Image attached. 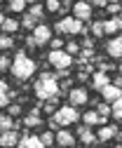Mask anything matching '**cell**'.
I'll list each match as a JSON object with an SVG mask.
<instances>
[{"label": "cell", "mask_w": 122, "mask_h": 148, "mask_svg": "<svg viewBox=\"0 0 122 148\" xmlns=\"http://www.w3.org/2000/svg\"><path fill=\"white\" fill-rule=\"evenodd\" d=\"M117 31H120V26H117V19H115V16L103 19V33H106V35H115Z\"/></svg>", "instance_id": "d6986e66"}, {"label": "cell", "mask_w": 122, "mask_h": 148, "mask_svg": "<svg viewBox=\"0 0 122 148\" xmlns=\"http://www.w3.org/2000/svg\"><path fill=\"white\" fill-rule=\"evenodd\" d=\"M49 45H52V49H63V47H66L61 38H52V40H49Z\"/></svg>", "instance_id": "d6a6232c"}, {"label": "cell", "mask_w": 122, "mask_h": 148, "mask_svg": "<svg viewBox=\"0 0 122 148\" xmlns=\"http://www.w3.org/2000/svg\"><path fill=\"white\" fill-rule=\"evenodd\" d=\"M82 47H85V49H87V47L92 49V47H94V40H92V38H85V40H82Z\"/></svg>", "instance_id": "74e56055"}, {"label": "cell", "mask_w": 122, "mask_h": 148, "mask_svg": "<svg viewBox=\"0 0 122 148\" xmlns=\"http://www.w3.org/2000/svg\"><path fill=\"white\" fill-rule=\"evenodd\" d=\"M110 108H113V118H115V120H122V99L113 101V103H110Z\"/></svg>", "instance_id": "d4e9b609"}, {"label": "cell", "mask_w": 122, "mask_h": 148, "mask_svg": "<svg viewBox=\"0 0 122 148\" xmlns=\"http://www.w3.org/2000/svg\"><path fill=\"white\" fill-rule=\"evenodd\" d=\"M0 89H3V92H10V85H7L5 80H0Z\"/></svg>", "instance_id": "ab89813d"}, {"label": "cell", "mask_w": 122, "mask_h": 148, "mask_svg": "<svg viewBox=\"0 0 122 148\" xmlns=\"http://www.w3.org/2000/svg\"><path fill=\"white\" fill-rule=\"evenodd\" d=\"M106 12H108L110 16H117V14L122 12V7H120V3H108V5H106Z\"/></svg>", "instance_id": "f1b7e54d"}, {"label": "cell", "mask_w": 122, "mask_h": 148, "mask_svg": "<svg viewBox=\"0 0 122 148\" xmlns=\"http://www.w3.org/2000/svg\"><path fill=\"white\" fill-rule=\"evenodd\" d=\"M7 113H10L12 118H16V115L21 113V106H10V110H7Z\"/></svg>", "instance_id": "d590c367"}, {"label": "cell", "mask_w": 122, "mask_h": 148, "mask_svg": "<svg viewBox=\"0 0 122 148\" xmlns=\"http://www.w3.org/2000/svg\"><path fill=\"white\" fill-rule=\"evenodd\" d=\"M108 0H92V7H106Z\"/></svg>", "instance_id": "8d00e7d4"}, {"label": "cell", "mask_w": 122, "mask_h": 148, "mask_svg": "<svg viewBox=\"0 0 122 148\" xmlns=\"http://www.w3.org/2000/svg\"><path fill=\"white\" fill-rule=\"evenodd\" d=\"M78 134H80V141H82V143H87V146H89V143H94V141H99V136L92 132V127H87V125L78 129Z\"/></svg>", "instance_id": "e0dca14e"}, {"label": "cell", "mask_w": 122, "mask_h": 148, "mask_svg": "<svg viewBox=\"0 0 122 148\" xmlns=\"http://www.w3.org/2000/svg\"><path fill=\"white\" fill-rule=\"evenodd\" d=\"M19 21H16V19H7V16H5V21H3V26H0V28H3V33H7V35H12V33H16V31H19Z\"/></svg>", "instance_id": "ffe728a7"}, {"label": "cell", "mask_w": 122, "mask_h": 148, "mask_svg": "<svg viewBox=\"0 0 122 148\" xmlns=\"http://www.w3.org/2000/svg\"><path fill=\"white\" fill-rule=\"evenodd\" d=\"M68 103L71 106H85L87 101H89V92H87L85 87H73V89H68Z\"/></svg>", "instance_id": "8992f818"}, {"label": "cell", "mask_w": 122, "mask_h": 148, "mask_svg": "<svg viewBox=\"0 0 122 148\" xmlns=\"http://www.w3.org/2000/svg\"><path fill=\"white\" fill-rule=\"evenodd\" d=\"M28 14H31V16H35V19H42V16H45V7L38 5V3H33V7H31Z\"/></svg>", "instance_id": "484cf974"}, {"label": "cell", "mask_w": 122, "mask_h": 148, "mask_svg": "<svg viewBox=\"0 0 122 148\" xmlns=\"http://www.w3.org/2000/svg\"><path fill=\"white\" fill-rule=\"evenodd\" d=\"M82 120L87 127H94V125H106V118L99 115V110H87V113H82Z\"/></svg>", "instance_id": "9a60e30c"}, {"label": "cell", "mask_w": 122, "mask_h": 148, "mask_svg": "<svg viewBox=\"0 0 122 148\" xmlns=\"http://www.w3.org/2000/svg\"><path fill=\"white\" fill-rule=\"evenodd\" d=\"M54 31L57 33H63V35H78V33H89V28L85 26V21L75 19V16H63L54 24Z\"/></svg>", "instance_id": "3957f363"}, {"label": "cell", "mask_w": 122, "mask_h": 148, "mask_svg": "<svg viewBox=\"0 0 122 148\" xmlns=\"http://www.w3.org/2000/svg\"><path fill=\"white\" fill-rule=\"evenodd\" d=\"M82 115L78 113V108L75 106H61V108H57L54 110V115H52V120H54L59 127H68V125H75L78 120H80Z\"/></svg>", "instance_id": "277c9868"}, {"label": "cell", "mask_w": 122, "mask_h": 148, "mask_svg": "<svg viewBox=\"0 0 122 148\" xmlns=\"http://www.w3.org/2000/svg\"><path fill=\"white\" fill-rule=\"evenodd\" d=\"M120 141H122V132H120Z\"/></svg>", "instance_id": "7dc6e473"}, {"label": "cell", "mask_w": 122, "mask_h": 148, "mask_svg": "<svg viewBox=\"0 0 122 148\" xmlns=\"http://www.w3.org/2000/svg\"><path fill=\"white\" fill-rule=\"evenodd\" d=\"M10 103V92H3V89H0V108H5Z\"/></svg>", "instance_id": "836d02e7"}, {"label": "cell", "mask_w": 122, "mask_h": 148, "mask_svg": "<svg viewBox=\"0 0 122 148\" xmlns=\"http://www.w3.org/2000/svg\"><path fill=\"white\" fill-rule=\"evenodd\" d=\"M117 148H120V146H117Z\"/></svg>", "instance_id": "681fc988"}, {"label": "cell", "mask_w": 122, "mask_h": 148, "mask_svg": "<svg viewBox=\"0 0 122 148\" xmlns=\"http://www.w3.org/2000/svg\"><path fill=\"white\" fill-rule=\"evenodd\" d=\"M82 3H89V5H92V0H82Z\"/></svg>", "instance_id": "ee69618b"}, {"label": "cell", "mask_w": 122, "mask_h": 148, "mask_svg": "<svg viewBox=\"0 0 122 148\" xmlns=\"http://www.w3.org/2000/svg\"><path fill=\"white\" fill-rule=\"evenodd\" d=\"M3 21H5V16H3V14H0V26H3Z\"/></svg>", "instance_id": "b9f144b4"}, {"label": "cell", "mask_w": 122, "mask_h": 148, "mask_svg": "<svg viewBox=\"0 0 122 148\" xmlns=\"http://www.w3.org/2000/svg\"><path fill=\"white\" fill-rule=\"evenodd\" d=\"M117 132H120V129L115 127V125H103L101 129H99V141H110V139H115L117 136Z\"/></svg>", "instance_id": "2e32d148"}, {"label": "cell", "mask_w": 122, "mask_h": 148, "mask_svg": "<svg viewBox=\"0 0 122 148\" xmlns=\"http://www.w3.org/2000/svg\"><path fill=\"white\" fill-rule=\"evenodd\" d=\"M110 82H113V85H117V87H122V75H117V78H113Z\"/></svg>", "instance_id": "f35d334b"}, {"label": "cell", "mask_w": 122, "mask_h": 148, "mask_svg": "<svg viewBox=\"0 0 122 148\" xmlns=\"http://www.w3.org/2000/svg\"><path fill=\"white\" fill-rule=\"evenodd\" d=\"M108 3H120V0H108Z\"/></svg>", "instance_id": "f6af8a7d"}, {"label": "cell", "mask_w": 122, "mask_h": 148, "mask_svg": "<svg viewBox=\"0 0 122 148\" xmlns=\"http://www.w3.org/2000/svg\"><path fill=\"white\" fill-rule=\"evenodd\" d=\"M16 148H47L45 143H42V139L40 136H35V134H24L21 136V141L16 143Z\"/></svg>", "instance_id": "7c38bea8"}, {"label": "cell", "mask_w": 122, "mask_h": 148, "mask_svg": "<svg viewBox=\"0 0 122 148\" xmlns=\"http://www.w3.org/2000/svg\"><path fill=\"white\" fill-rule=\"evenodd\" d=\"M33 92H35V97L40 101H49V99H57L61 94V85L52 73H42V75L33 82Z\"/></svg>", "instance_id": "6da1fadb"}, {"label": "cell", "mask_w": 122, "mask_h": 148, "mask_svg": "<svg viewBox=\"0 0 122 148\" xmlns=\"http://www.w3.org/2000/svg\"><path fill=\"white\" fill-rule=\"evenodd\" d=\"M40 139H42V143H45V146H52V143L57 141V134H52V129H49V132L40 134Z\"/></svg>", "instance_id": "4dcf8cb0"}, {"label": "cell", "mask_w": 122, "mask_h": 148, "mask_svg": "<svg viewBox=\"0 0 122 148\" xmlns=\"http://www.w3.org/2000/svg\"><path fill=\"white\" fill-rule=\"evenodd\" d=\"M14 47V38L7 33H0V49H12Z\"/></svg>", "instance_id": "7402d4cb"}, {"label": "cell", "mask_w": 122, "mask_h": 148, "mask_svg": "<svg viewBox=\"0 0 122 148\" xmlns=\"http://www.w3.org/2000/svg\"><path fill=\"white\" fill-rule=\"evenodd\" d=\"M33 73H35V61L26 57V52H16V57L12 61V75L16 80H28Z\"/></svg>", "instance_id": "7a4b0ae2"}, {"label": "cell", "mask_w": 122, "mask_h": 148, "mask_svg": "<svg viewBox=\"0 0 122 148\" xmlns=\"http://www.w3.org/2000/svg\"><path fill=\"white\" fill-rule=\"evenodd\" d=\"M21 26H24V28H28V31H33V28L38 26V19H35V16H31V14H26L24 19H21Z\"/></svg>", "instance_id": "603a6c76"}, {"label": "cell", "mask_w": 122, "mask_h": 148, "mask_svg": "<svg viewBox=\"0 0 122 148\" xmlns=\"http://www.w3.org/2000/svg\"><path fill=\"white\" fill-rule=\"evenodd\" d=\"M117 71H120V75H122V64H120V68H117Z\"/></svg>", "instance_id": "7bdbcfd3"}, {"label": "cell", "mask_w": 122, "mask_h": 148, "mask_svg": "<svg viewBox=\"0 0 122 148\" xmlns=\"http://www.w3.org/2000/svg\"><path fill=\"white\" fill-rule=\"evenodd\" d=\"M0 59H3V54H0Z\"/></svg>", "instance_id": "c3c4849f"}, {"label": "cell", "mask_w": 122, "mask_h": 148, "mask_svg": "<svg viewBox=\"0 0 122 148\" xmlns=\"http://www.w3.org/2000/svg\"><path fill=\"white\" fill-rule=\"evenodd\" d=\"M73 16H75V19H80V21H89V19H92V5L78 0V3L73 5Z\"/></svg>", "instance_id": "ba28073f"}, {"label": "cell", "mask_w": 122, "mask_h": 148, "mask_svg": "<svg viewBox=\"0 0 122 148\" xmlns=\"http://www.w3.org/2000/svg\"><path fill=\"white\" fill-rule=\"evenodd\" d=\"M47 61L52 64V66H54L57 71H63V68H68V66H71L75 59L71 57V54H68L66 49H52L49 54H47Z\"/></svg>", "instance_id": "5b68a950"}, {"label": "cell", "mask_w": 122, "mask_h": 148, "mask_svg": "<svg viewBox=\"0 0 122 148\" xmlns=\"http://www.w3.org/2000/svg\"><path fill=\"white\" fill-rule=\"evenodd\" d=\"M106 52H108V57H113V59H122V33L117 35V38H110L106 42Z\"/></svg>", "instance_id": "8fae6325"}, {"label": "cell", "mask_w": 122, "mask_h": 148, "mask_svg": "<svg viewBox=\"0 0 122 148\" xmlns=\"http://www.w3.org/2000/svg\"><path fill=\"white\" fill-rule=\"evenodd\" d=\"M45 10H47V12H61V3H59V0H47V3H45Z\"/></svg>", "instance_id": "83f0119b"}, {"label": "cell", "mask_w": 122, "mask_h": 148, "mask_svg": "<svg viewBox=\"0 0 122 148\" xmlns=\"http://www.w3.org/2000/svg\"><path fill=\"white\" fill-rule=\"evenodd\" d=\"M63 49H66L68 54H71V57L80 54V45H78V42H73V40H71V42H66V47H63Z\"/></svg>", "instance_id": "f546056e"}, {"label": "cell", "mask_w": 122, "mask_h": 148, "mask_svg": "<svg viewBox=\"0 0 122 148\" xmlns=\"http://www.w3.org/2000/svg\"><path fill=\"white\" fill-rule=\"evenodd\" d=\"M7 5H10V10H12V12H24V7H26L28 3H26V0H10Z\"/></svg>", "instance_id": "cb8c5ba5"}, {"label": "cell", "mask_w": 122, "mask_h": 148, "mask_svg": "<svg viewBox=\"0 0 122 148\" xmlns=\"http://www.w3.org/2000/svg\"><path fill=\"white\" fill-rule=\"evenodd\" d=\"M101 97H103V101L106 103H113V101H117V99H122V87H117V85H106L101 89Z\"/></svg>", "instance_id": "30bf717a"}, {"label": "cell", "mask_w": 122, "mask_h": 148, "mask_svg": "<svg viewBox=\"0 0 122 148\" xmlns=\"http://www.w3.org/2000/svg\"><path fill=\"white\" fill-rule=\"evenodd\" d=\"M92 35L94 38H101L103 35V21H94L92 24Z\"/></svg>", "instance_id": "1f68e13d"}, {"label": "cell", "mask_w": 122, "mask_h": 148, "mask_svg": "<svg viewBox=\"0 0 122 148\" xmlns=\"http://www.w3.org/2000/svg\"><path fill=\"white\" fill-rule=\"evenodd\" d=\"M10 129H14V118L10 113H3L0 115V132H10Z\"/></svg>", "instance_id": "44dd1931"}, {"label": "cell", "mask_w": 122, "mask_h": 148, "mask_svg": "<svg viewBox=\"0 0 122 148\" xmlns=\"http://www.w3.org/2000/svg\"><path fill=\"white\" fill-rule=\"evenodd\" d=\"M106 85H110V78H108L106 71H96V73H92V87H94L96 92H101Z\"/></svg>", "instance_id": "5bb4252c"}, {"label": "cell", "mask_w": 122, "mask_h": 148, "mask_svg": "<svg viewBox=\"0 0 122 148\" xmlns=\"http://www.w3.org/2000/svg\"><path fill=\"white\" fill-rule=\"evenodd\" d=\"M99 115L101 118H108V115H113V108H110V103H106V101H103V103H99Z\"/></svg>", "instance_id": "4316f807"}, {"label": "cell", "mask_w": 122, "mask_h": 148, "mask_svg": "<svg viewBox=\"0 0 122 148\" xmlns=\"http://www.w3.org/2000/svg\"><path fill=\"white\" fill-rule=\"evenodd\" d=\"M54 134H57V143H59L61 148H73V146H75V134L71 132V129L61 127L59 132H54Z\"/></svg>", "instance_id": "9c48e42d"}, {"label": "cell", "mask_w": 122, "mask_h": 148, "mask_svg": "<svg viewBox=\"0 0 122 148\" xmlns=\"http://www.w3.org/2000/svg\"><path fill=\"white\" fill-rule=\"evenodd\" d=\"M33 40H35V45L38 47H42V45H47L49 40H52V28L47 26V24H38L35 28H33Z\"/></svg>", "instance_id": "52a82bcc"}, {"label": "cell", "mask_w": 122, "mask_h": 148, "mask_svg": "<svg viewBox=\"0 0 122 148\" xmlns=\"http://www.w3.org/2000/svg\"><path fill=\"white\" fill-rule=\"evenodd\" d=\"M5 68H12V61H10L7 57H3V59H0V71H5Z\"/></svg>", "instance_id": "e575fe53"}, {"label": "cell", "mask_w": 122, "mask_h": 148, "mask_svg": "<svg viewBox=\"0 0 122 148\" xmlns=\"http://www.w3.org/2000/svg\"><path fill=\"white\" fill-rule=\"evenodd\" d=\"M26 3H35V0H26Z\"/></svg>", "instance_id": "bcb514c9"}, {"label": "cell", "mask_w": 122, "mask_h": 148, "mask_svg": "<svg viewBox=\"0 0 122 148\" xmlns=\"http://www.w3.org/2000/svg\"><path fill=\"white\" fill-rule=\"evenodd\" d=\"M19 134L14 132V129H10V132H0V148H16V143H19Z\"/></svg>", "instance_id": "4fadbf2b"}, {"label": "cell", "mask_w": 122, "mask_h": 148, "mask_svg": "<svg viewBox=\"0 0 122 148\" xmlns=\"http://www.w3.org/2000/svg\"><path fill=\"white\" fill-rule=\"evenodd\" d=\"M115 19H117V26H120V28H122V12H120V14H117V16H115Z\"/></svg>", "instance_id": "60d3db41"}, {"label": "cell", "mask_w": 122, "mask_h": 148, "mask_svg": "<svg viewBox=\"0 0 122 148\" xmlns=\"http://www.w3.org/2000/svg\"><path fill=\"white\" fill-rule=\"evenodd\" d=\"M24 125H26V127H40V125H42V118H40V110H38V108H33L31 113H28V115L24 118Z\"/></svg>", "instance_id": "ac0fdd59"}]
</instances>
